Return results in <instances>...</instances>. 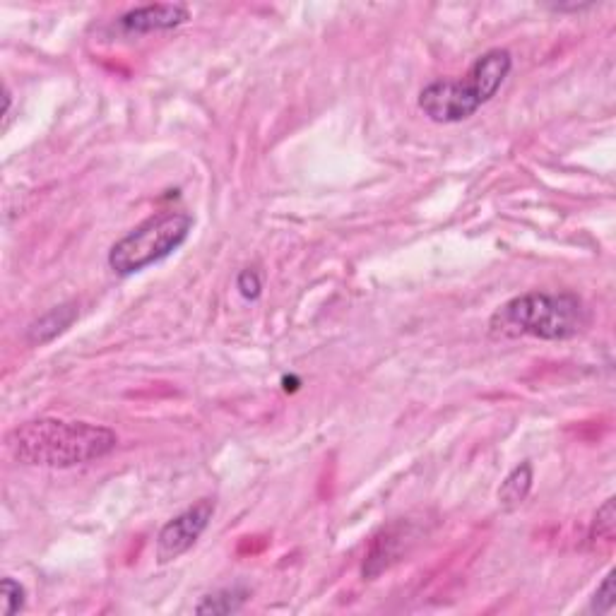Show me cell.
Listing matches in <instances>:
<instances>
[{"instance_id": "cell-1", "label": "cell", "mask_w": 616, "mask_h": 616, "mask_svg": "<svg viewBox=\"0 0 616 616\" xmlns=\"http://www.w3.org/2000/svg\"><path fill=\"white\" fill-rule=\"evenodd\" d=\"M5 443L13 458L22 465L70 470V467L90 465L114 453L118 436L109 426L39 417L15 426Z\"/></svg>"}, {"instance_id": "cell-12", "label": "cell", "mask_w": 616, "mask_h": 616, "mask_svg": "<svg viewBox=\"0 0 616 616\" xmlns=\"http://www.w3.org/2000/svg\"><path fill=\"white\" fill-rule=\"evenodd\" d=\"M0 597H3V614L15 616L25 609L27 590H25V585L17 583V580L3 578V583H0Z\"/></svg>"}, {"instance_id": "cell-13", "label": "cell", "mask_w": 616, "mask_h": 616, "mask_svg": "<svg viewBox=\"0 0 616 616\" xmlns=\"http://www.w3.org/2000/svg\"><path fill=\"white\" fill-rule=\"evenodd\" d=\"M614 597H616L614 595V571H609L607 576H604L602 583H600V588H597L595 595H592L590 612H597V614L612 612Z\"/></svg>"}, {"instance_id": "cell-3", "label": "cell", "mask_w": 616, "mask_h": 616, "mask_svg": "<svg viewBox=\"0 0 616 616\" xmlns=\"http://www.w3.org/2000/svg\"><path fill=\"white\" fill-rule=\"evenodd\" d=\"M511 68L513 56L506 49L482 53L462 77L429 82L419 92V109L429 121L443 126L467 121L496 97Z\"/></svg>"}, {"instance_id": "cell-15", "label": "cell", "mask_w": 616, "mask_h": 616, "mask_svg": "<svg viewBox=\"0 0 616 616\" xmlns=\"http://www.w3.org/2000/svg\"><path fill=\"white\" fill-rule=\"evenodd\" d=\"M3 102H5V109H3V116H5V126H8V118H10V106H13V94H10L8 87H5L3 92Z\"/></svg>"}, {"instance_id": "cell-2", "label": "cell", "mask_w": 616, "mask_h": 616, "mask_svg": "<svg viewBox=\"0 0 616 616\" xmlns=\"http://www.w3.org/2000/svg\"><path fill=\"white\" fill-rule=\"evenodd\" d=\"M588 323L590 311L578 294L527 292L513 296L491 313L489 333L501 340L535 337L544 342H561L578 337Z\"/></svg>"}, {"instance_id": "cell-4", "label": "cell", "mask_w": 616, "mask_h": 616, "mask_svg": "<svg viewBox=\"0 0 616 616\" xmlns=\"http://www.w3.org/2000/svg\"><path fill=\"white\" fill-rule=\"evenodd\" d=\"M195 219L183 210H164L147 217L116 241L109 251V268L128 277L162 263L191 236Z\"/></svg>"}, {"instance_id": "cell-9", "label": "cell", "mask_w": 616, "mask_h": 616, "mask_svg": "<svg viewBox=\"0 0 616 616\" xmlns=\"http://www.w3.org/2000/svg\"><path fill=\"white\" fill-rule=\"evenodd\" d=\"M532 479H535V475H532V465L527 460L508 472V477L503 479L499 489V503L506 511H515L520 503H525L527 496H530Z\"/></svg>"}, {"instance_id": "cell-7", "label": "cell", "mask_w": 616, "mask_h": 616, "mask_svg": "<svg viewBox=\"0 0 616 616\" xmlns=\"http://www.w3.org/2000/svg\"><path fill=\"white\" fill-rule=\"evenodd\" d=\"M414 539L410 527L405 523H398L388 530H383L381 535L373 539L369 554L364 561V578H376L383 571H388L395 561L402 559V554L407 552V544Z\"/></svg>"}, {"instance_id": "cell-10", "label": "cell", "mask_w": 616, "mask_h": 616, "mask_svg": "<svg viewBox=\"0 0 616 616\" xmlns=\"http://www.w3.org/2000/svg\"><path fill=\"white\" fill-rule=\"evenodd\" d=\"M248 602V590L244 588H224L203 597V602L195 607L198 614H234L244 609Z\"/></svg>"}, {"instance_id": "cell-8", "label": "cell", "mask_w": 616, "mask_h": 616, "mask_svg": "<svg viewBox=\"0 0 616 616\" xmlns=\"http://www.w3.org/2000/svg\"><path fill=\"white\" fill-rule=\"evenodd\" d=\"M75 318H77V306L73 304V301L51 308V311L44 313L39 321H34L32 325H29L27 340L32 342V345H46V342H51L53 337L61 335L63 330H68Z\"/></svg>"}, {"instance_id": "cell-14", "label": "cell", "mask_w": 616, "mask_h": 616, "mask_svg": "<svg viewBox=\"0 0 616 616\" xmlns=\"http://www.w3.org/2000/svg\"><path fill=\"white\" fill-rule=\"evenodd\" d=\"M236 289H239V294L244 296V299L256 301L260 292H263V280H260V275L256 270L246 268L239 272V277H236Z\"/></svg>"}, {"instance_id": "cell-6", "label": "cell", "mask_w": 616, "mask_h": 616, "mask_svg": "<svg viewBox=\"0 0 616 616\" xmlns=\"http://www.w3.org/2000/svg\"><path fill=\"white\" fill-rule=\"evenodd\" d=\"M191 20L186 5L181 3H154L133 8L118 17V27L128 34H152V32H169Z\"/></svg>"}, {"instance_id": "cell-11", "label": "cell", "mask_w": 616, "mask_h": 616, "mask_svg": "<svg viewBox=\"0 0 616 616\" xmlns=\"http://www.w3.org/2000/svg\"><path fill=\"white\" fill-rule=\"evenodd\" d=\"M614 499H607L597 508L595 518L590 525V544H612L614 542V527H616Z\"/></svg>"}, {"instance_id": "cell-5", "label": "cell", "mask_w": 616, "mask_h": 616, "mask_svg": "<svg viewBox=\"0 0 616 616\" xmlns=\"http://www.w3.org/2000/svg\"><path fill=\"white\" fill-rule=\"evenodd\" d=\"M212 515H215V501L203 499L176 515V518H171L157 535V549L154 552H157L159 564H169V561H176L186 554L207 530Z\"/></svg>"}]
</instances>
